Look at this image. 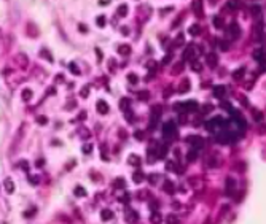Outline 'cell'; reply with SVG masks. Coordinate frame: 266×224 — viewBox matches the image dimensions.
Listing matches in <instances>:
<instances>
[{
    "mask_svg": "<svg viewBox=\"0 0 266 224\" xmlns=\"http://www.w3.org/2000/svg\"><path fill=\"white\" fill-rule=\"evenodd\" d=\"M226 123H225V119H222V118H214V119H210L209 123L206 124V129L209 130V132H212V134H222V132H225L226 130V126H225Z\"/></svg>",
    "mask_w": 266,
    "mask_h": 224,
    "instance_id": "obj_1",
    "label": "cell"
},
{
    "mask_svg": "<svg viewBox=\"0 0 266 224\" xmlns=\"http://www.w3.org/2000/svg\"><path fill=\"white\" fill-rule=\"evenodd\" d=\"M163 135H164V138H167V140H174V137L177 135V127H175V124H174V121H167V123H164Z\"/></svg>",
    "mask_w": 266,
    "mask_h": 224,
    "instance_id": "obj_2",
    "label": "cell"
},
{
    "mask_svg": "<svg viewBox=\"0 0 266 224\" xmlns=\"http://www.w3.org/2000/svg\"><path fill=\"white\" fill-rule=\"evenodd\" d=\"M226 37H228V38H239V37H241V27H239V24H237V22H231L230 26H228L226 27Z\"/></svg>",
    "mask_w": 266,
    "mask_h": 224,
    "instance_id": "obj_3",
    "label": "cell"
},
{
    "mask_svg": "<svg viewBox=\"0 0 266 224\" xmlns=\"http://www.w3.org/2000/svg\"><path fill=\"white\" fill-rule=\"evenodd\" d=\"M187 142L193 146V148H196V149H201V148L204 146V138L199 137V135H190V137H187Z\"/></svg>",
    "mask_w": 266,
    "mask_h": 224,
    "instance_id": "obj_4",
    "label": "cell"
},
{
    "mask_svg": "<svg viewBox=\"0 0 266 224\" xmlns=\"http://www.w3.org/2000/svg\"><path fill=\"white\" fill-rule=\"evenodd\" d=\"M161 111H163L161 105H153L151 107V121H150L151 129H155V123H156V119L161 116Z\"/></svg>",
    "mask_w": 266,
    "mask_h": 224,
    "instance_id": "obj_5",
    "label": "cell"
},
{
    "mask_svg": "<svg viewBox=\"0 0 266 224\" xmlns=\"http://www.w3.org/2000/svg\"><path fill=\"white\" fill-rule=\"evenodd\" d=\"M193 11L198 18L204 16V13H203V0H193Z\"/></svg>",
    "mask_w": 266,
    "mask_h": 224,
    "instance_id": "obj_6",
    "label": "cell"
},
{
    "mask_svg": "<svg viewBox=\"0 0 266 224\" xmlns=\"http://www.w3.org/2000/svg\"><path fill=\"white\" fill-rule=\"evenodd\" d=\"M206 61H207V65L210 69H214V67H217V62H218V56L215 54V53H209L207 56H206Z\"/></svg>",
    "mask_w": 266,
    "mask_h": 224,
    "instance_id": "obj_7",
    "label": "cell"
},
{
    "mask_svg": "<svg viewBox=\"0 0 266 224\" xmlns=\"http://www.w3.org/2000/svg\"><path fill=\"white\" fill-rule=\"evenodd\" d=\"M225 184H226V192L228 194H233L236 191V180L233 178V176H228L226 181H225Z\"/></svg>",
    "mask_w": 266,
    "mask_h": 224,
    "instance_id": "obj_8",
    "label": "cell"
},
{
    "mask_svg": "<svg viewBox=\"0 0 266 224\" xmlns=\"http://www.w3.org/2000/svg\"><path fill=\"white\" fill-rule=\"evenodd\" d=\"M195 46L193 45H190L188 48L183 51V56H182V61H190V59H193V56H195Z\"/></svg>",
    "mask_w": 266,
    "mask_h": 224,
    "instance_id": "obj_9",
    "label": "cell"
},
{
    "mask_svg": "<svg viewBox=\"0 0 266 224\" xmlns=\"http://www.w3.org/2000/svg\"><path fill=\"white\" fill-rule=\"evenodd\" d=\"M96 108H97V113H100V115H107L108 113V105H107L105 100H99L96 104Z\"/></svg>",
    "mask_w": 266,
    "mask_h": 224,
    "instance_id": "obj_10",
    "label": "cell"
},
{
    "mask_svg": "<svg viewBox=\"0 0 266 224\" xmlns=\"http://www.w3.org/2000/svg\"><path fill=\"white\" fill-rule=\"evenodd\" d=\"M163 189H164L166 194H174V191H175V184H174L171 180H166L164 184H163Z\"/></svg>",
    "mask_w": 266,
    "mask_h": 224,
    "instance_id": "obj_11",
    "label": "cell"
},
{
    "mask_svg": "<svg viewBox=\"0 0 266 224\" xmlns=\"http://www.w3.org/2000/svg\"><path fill=\"white\" fill-rule=\"evenodd\" d=\"M183 67H185V62L183 61H180V62H175L171 67V72H172V75H179L180 72H183Z\"/></svg>",
    "mask_w": 266,
    "mask_h": 224,
    "instance_id": "obj_12",
    "label": "cell"
},
{
    "mask_svg": "<svg viewBox=\"0 0 266 224\" xmlns=\"http://www.w3.org/2000/svg\"><path fill=\"white\" fill-rule=\"evenodd\" d=\"M253 59H256L258 62H264V49L263 48H256L253 51Z\"/></svg>",
    "mask_w": 266,
    "mask_h": 224,
    "instance_id": "obj_13",
    "label": "cell"
},
{
    "mask_svg": "<svg viewBox=\"0 0 266 224\" xmlns=\"http://www.w3.org/2000/svg\"><path fill=\"white\" fill-rule=\"evenodd\" d=\"M180 107H183V110H187V111H193L198 108V104L195 100H190V102H185V104H182Z\"/></svg>",
    "mask_w": 266,
    "mask_h": 224,
    "instance_id": "obj_14",
    "label": "cell"
},
{
    "mask_svg": "<svg viewBox=\"0 0 266 224\" xmlns=\"http://www.w3.org/2000/svg\"><path fill=\"white\" fill-rule=\"evenodd\" d=\"M16 61L19 62V67H21V69H26V67H27V56H26V54L19 53V54L16 56Z\"/></svg>",
    "mask_w": 266,
    "mask_h": 224,
    "instance_id": "obj_15",
    "label": "cell"
},
{
    "mask_svg": "<svg viewBox=\"0 0 266 224\" xmlns=\"http://www.w3.org/2000/svg\"><path fill=\"white\" fill-rule=\"evenodd\" d=\"M198 159V149L196 148H191L190 151L187 153V161L188 162H193V161H196Z\"/></svg>",
    "mask_w": 266,
    "mask_h": 224,
    "instance_id": "obj_16",
    "label": "cell"
},
{
    "mask_svg": "<svg viewBox=\"0 0 266 224\" xmlns=\"http://www.w3.org/2000/svg\"><path fill=\"white\" fill-rule=\"evenodd\" d=\"M183 43H185V37H183V33H179L175 37V40L172 41V46H174V48H180Z\"/></svg>",
    "mask_w": 266,
    "mask_h": 224,
    "instance_id": "obj_17",
    "label": "cell"
},
{
    "mask_svg": "<svg viewBox=\"0 0 266 224\" xmlns=\"http://www.w3.org/2000/svg\"><path fill=\"white\" fill-rule=\"evenodd\" d=\"M225 86H214V96L217 97V99H222L223 96H225Z\"/></svg>",
    "mask_w": 266,
    "mask_h": 224,
    "instance_id": "obj_18",
    "label": "cell"
},
{
    "mask_svg": "<svg viewBox=\"0 0 266 224\" xmlns=\"http://www.w3.org/2000/svg\"><path fill=\"white\" fill-rule=\"evenodd\" d=\"M161 221H163V218H161V214L158 211H153L150 214V222L151 224H161Z\"/></svg>",
    "mask_w": 266,
    "mask_h": 224,
    "instance_id": "obj_19",
    "label": "cell"
},
{
    "mask_svg": "<svg viewBox=\"0 0 266 224\" xmlns=\"http://www.w3.org/2000/svg\"><path fill=\"white\" fill-rule=\"evenodd\" d=\"M245 75V69L244 67H241V69H237L236 72H233V80H236V81H239V80H242V77Z\"/></svg>",
    "mask_w": 266,
    "mask_h": 224,
    "instance_id": "obj_20",
    "label": "cell"
},
{
    "mask_svg": "<svg viewBox=\"0 0 266 224\" xmlns=\"http://www.w3.org/2000/svg\"><path fill=\"white\" fill-rule=\"evenodd\" d=\"M188 91H190V80H188V78H185V80H183V81L180 83L179 92H182V94H183V92H188Z\"/></svg>",
    "mask_w": 266,
    "mask_h": 224,
    "instance_id": "obj_21",
    "label": "cell"
},
{
    "mask_svg": "<svg viewBox=\"0 0 266 224\" xmlns=\"http://www.w3.org/2000/svg\"><path fill=\"white\" fill-rule=\"evenodd\" d=\"M118 53H120L121 56H129L131 46H129V45H121V46H118Z\"/></svg>",
    "mask_w": 266,
    "mask_h": 224,
    "instance_id": "obj_22",
    "label": "cell"
},
{
    "mask_svg": "<svg viewBox=\"0 0 266 224\" xmlns=\"http://www.w3.org/2000/svg\"><path fill=\"white\" fill-rule=\"evenodd\" d=\"M126 221L129 222V224L135 222V221H137V213H135V211H132V210H129V211L126 213Z\"/></svg>",
    "mask_w": 266,
    "mask_h": 224,
    "instance_id": "obj_23",
    "label": "cell"
},
{
    "mask_svg": "<svg viewBox=\"0 0 266 224\" xmlns=\"http://www.w3.org/2000/svg\"><path fill=\"white\" fill-rule=\"evenodd\" d=\"M127 162H129L131 165L139 167V165H140V157H139V156H135V154H131V156H129V159H127Z\"/></svg>",
    "mask_w": 266,
    "mask_h": 224,
    "instance_id": "obj_24",
    "label": "cell"
},
{
    "mask_svg": "<svg viewBox=\"0 0 266 224\" xmlns=\"http://www.w3.org/2000/svg\"><path fill=\"white\" fill-rule=\"evenodd\" d=\"M223 18L222 16H215L214 18V27H215V29H223Z\"/></svg>",
    "mask_w": 266,
    "mask_h": 224,
    "instance_id": "obj_25",
    "label": "cell"
},
{
    "mask_svg": "<svg viewBox=\"0 0 266 224\" xmlns=\"http://www.w3.org/2000/svg\"><path fill=\"white\" fill-rule=\"evenodd\" d=\"M230 46H231V43L228 40H220L218 41V48L222 51H230Z\"/></svg>",
    "mask_w": 266,
    "mask_h": 224,
    "instance_id": "obj_26",
    "label": "cell"
},
{
    "mask_svg": "<svg viewBox=\"0 0 266 224\" xmlns=\"http://www.w3.org/2000/svg\"><path fill=\"white\" fill-rule=\"evenodd\" d=\"M129 105H131V100L129 99H121L120 100V108L123 110V111H127V110H129Z\"/></svg>",
    "mask_w": 266,
    "mask_h": 224,
    "instance_id": "obj_27",
    "label": "cell"
},
{
    "mask_svg": "<svg viewBox=\"0 0 266 224\" xmlns=\"http://www.w3.org/2000/svg\"><path fill=\"white\" fill-rule=\"evenodd\" d=\"M218 164H220V159H218L217 156H210L209 159H207V165L209 167H217Z\"/></svg>",
    "mask_w": 266,
    "mask_h": 224,
    "instance_id": "obj_28",
    "label": "cell"
},
{
    "mask_svg": "<svg viewBox=\"0 0 266 224\" xmlns=\"http://www.w3.org/2000/svg\"><path fill=\"white\" fill-rule=\"evenodd\" d=\"M112 216H113V213L110 211V210H102V211H100V218H102V221L112 219Z\"/></svg>",
    "mask_w": 266,
    "mask_h": 224,
    "instance_id": "obj_29",
    "label": "cell"
},
{
    "mask_svg": "<svg viewBox=\"0 0 266 224\" xmlns=\"http://www.w3.org/2000/svg\"><path fill=\"white\" fill-rule=\"evenodd\" d=\"M241 2L239 0H228V8H231V10H237V8H241Z\"/></svg>",
    "mask_w": 266,
    "mask_h": 224,
    "instance_id": "obj_30",
    "label": "cell"
},
{
    "mask_svg": "<svg viewBox=\"0 0 266 224\" xmlns=\"http://www.w3.org/2000/svg\"><path fill=\"white\" fill-rule=\"evenodd\" d=\"M3 186L6 188V192H10V194L14 191V184H13L11 180H5V181H3Z\"/></svg>",
    "mask_w": 266,
    "mask_h": 224,
    "instance_id": "obj_31",
    "label": "cell"
},
{
    "mask_svg": "<svg viewBox=\"0 0 266 224\" xmlns=\"http://www.w3.org/2000/svg\"><path fill=\"white\" fill-rule=\"evenodd\" d=\"M30 97H32V91H30V89H24V91L21 92V99H22V100L27 102V100H30Z\"/></svg>",
    "mask_w": 266,
    "mask_h": 224,
    "instance_id": "obj_32",
    "label": "cell"
},
{
    "mask_svg": "<svg viewBox=\"0 0 266 224\" xmlns=\"http://www.w3.org/2000/svg\"><path fill=\"white\" fill-rule=\"evenodd\" d=\"M132 180H134V183H142L143 181V173L142 172H135L132 175Z\"/></svg>",
    "mask_w": 266,
    "mask_h": 224,
    "instance_id": "obj_33",
    "label": "cell"
},
{
    "mask_svg": "<svg viewBox=\"0 0 266 224\" xmlns=\"http://www.w3.org/2000/svg\"><path fill=\"white\" fill-rule=\"evenodd\" d=\"M252 113H253V119L256 121V123H260V121H263V113L258 110H252Z\"/></svg>",
    "mask_w": 266,
    "mask_h": 224,
    "instance_id": "obj_34",
    "label": "cell"
},
{
    "mask_svg": "<svg viewBox=\"0 0 266 224\" xmlns=\"http://www.w3.org/2000/svg\"><path fill=\"white\" fill-rule=\"evenodd\" d=\"M159 178H161V175H158V173H151V175L148 176V181H150L151 184H156V183L159 181Z\"/></svg>",
    "mask_w": 266,
    "mask_h": 224,
    "instance_id": "obj_35",
    "label": "cell"
},
{
    "mask_svg": "<svg viewBox=\"0 0 266 224\" xmlns=\"http://www.w3.org/2000/svg\"><path fill=\"white\" fill-rule=\"evenodd\" d=\"M188 32H190L191 35H193V37H196V35H198V33L201 32V27H199L198 24H196V26H191V27H190V30H188Z\"/></svg>",
    "mask_w": 266,
    "mask_h": 224,
    "instance_id": "obj_36",
    "label": "cell"
},
{
    "mask_svg": "<svg viewBox=\"0 0 266 224\" xmlns=\"http://www.w3.org/2000/svg\"><path fill=\"white\" fill-rule=\"evenodd\" d=\"M148 97H150V92H148V91H140V92H139V100L145 102Z\"/></svg>",
    "mask_w": 266,
    "mask_h": 224,
    "instance_id": "obj_37",
    "label": "cell"
},
{
    "mask_svg": "<svg viewBox=\"0 0 266 224\" xmlns=\"http://www.w3.org/2000/svg\"><path fill=\"white\" fill-rule=\"evenodd\" d=\"M118 14H120L121 18L127 14V5H121V6H118Z\"/></svg>",
    "mask_w": 266,
    "mask_h": 224,
    "instance_id": "obj_38",
    "label": "cell"
},
{
    "mask_svg": "<svg viewBox=\"0 0 266 224\" xmlns=\"http://www.w3.org/2000/svg\"><path fill=\"white\" fill-rule=\"evenodd\" d=\"M75 195H77V197H85V195H86V191L78 186V188H75Z\"/></svg>",
    "mask_w": 266,
    "mask_h": 224,
    "instance_id": "obj_39",
    "label": "cell"
},
{
    "mask_svg": "<svg viewBox=\"0 0 266 224\" xmlns=\"http://www.w3.org/2000/svg\"><path fill=\"white\" fill-rule=\"evenodd\" d=\"M166 222L167 224H179V219L175 218V214H169L167 219H166Z\"/></svg>",
    "mask_w": 266,
    "mask_h": 224,
    "instance_id": "obj_40",
    "label": "cell"
},
{
    "mask_svg": "<svg viewBox=\"0 0 266 224\" xmlns=\"http://www.w3.org/2000/svg\"><path fill=\"white\" fill-rule=\"evenodd\" d=\"M191 69H193L195 72H201V69H203V67H201V64L198 61H193V64H191Z\"/></svg>",
    "mask_w": 266,
    "mask_h": 224,
    "instance_id": "obj_41",
    "label": "cell"
},
{
    "mask_svg": "<svg viewBox=\"0 0 266 224\" xmlns=\"http://www.w3.org/2000/svg\"><path fill=\"white\" fill-rule=\"evenodd\" d=\"M156 67H158V62H155V61H150L148 64H147V69L151 70V72H153L155 69H156Z\"/></svg>",
    "mask_w": 266,
    "mask_h": 224,
    "instance_id": "obj_42",
    "label": "cell"
},
{
    "mask_svg": "<svg viewBox=\"0 0 266 224\" xmlns=\"http://www.w3.org/2000/svg\"><path fill=\"white\" fill-rule=\"evenodd\" d=\"M37 123H38V124H46L48 118L46 116H37Z\"/></svg>",
    "mask_w": 266,
    "mask_h": 224,
    "instance_id": "obj_43",
    "label": "cell"
},
{
    "mask_svg": "<svg viewBox=\"0 0 266 224\" xmlns=\"http://www.w3.org/2000/svg\"><path fill=\"white\" fill-rule=\"evenodd\" d=\"M258 134H260V135H264V134H266V124H264V123H261V124L258 126Z\"/></svg>",
    "mask_w": 266,
    "mask_h": 224,
    "instance_id": "obj_44",
    "label": "cell"
},
{
    "mask_svg": "<svg viewBox=\"0 0 266 224\" xmlns=\"http://www.w3.org/2000/svg\"><path fill=\"white\" fill-rule=\"evenodd\" d=\"M166 169H167V170H177L179 167L175 165V162H172V161H171V162H167V165H166Z\"/></svg>",
    "mask_w": 266,
    "mask_h": 224,
    "instance_id": "obj_45",
    "label": "cell"
},
{
    "mask_svg": "<svg viewBox=\"0 0 266 224\" xmlns=\"http://www.w3.org/2000/svg\"><path fill=\"white\" fill-rule=\"evenodd\" d=\"M260 11H261V10H260L258 6H253L250 13H252V16H255V18H258V16H260Z\"/></svg>",
    "mask_w": 266,
    "mask_h": 224,
    "instance_id": "obj_46",
    "label": "cell"
},
{
    "mask_svg": "<svg viewBox=\"0 0 266 224\" xmlns=\"http://www.w3.org/2000/svg\"><path fill=\"white\" fill-rule=\"evenodd\" d=\"M97 26H99V27H104V26H105V18H104V16H99V18H97Z\"/></svg>",
    "mask_w": 266,
    "mask_h": 224,
    "instance_id": "obj_47",
    "label": "cell"
},
{
    "mask_svg": "<svg viewBox=\"0 0 266 224\" xmlns=\"http://www.w3.org/2000/svg\"><path fill=\"white\" fill-rule=\"evenodd\" d=\"M127 80H129V83H137V77L134 73H129L127 75Z\"/></svg>",
    "mask_w": 266,
    "mask_h": 224,
    "instance_id": "obj_48",
    "label": "cell"
},
{
    "mask_svg": "<svg viewBox=\"0 0 266 224\" xmlns=\"http://www.w3.org/2000/svg\"><path fill=\"white\" fill-rule=\"evenodd\" d=\"M212 110H214V107H212V105L206 104V105L203 107V113H207V111H212Z\"/></svg>",
    "mask_w": 266,
    "mask_h": 224,
    "instance_id": "obj_49",
    "label": "cell"
},
{
    "mask_svg": "<svg viewBox=\"0 0 266 224\" xmlns=\"http://www.w3.org/2000/svg\"><path fill=\"white\" fill-rule=\"evenodd\" d=\"M69 67H70V70L73 72V73H75V75H78L80 72H78V69H77V65L75 64H69Z\"/></svg>",
    "mask_w": 266,
    "mask_h": 224,
    "instance_id": "obj_50",
    "label": "cell"
},
{
    "mask_svg": "<svg viewBox=\"0 0 266 224\" xmlns=\"http://www.w3.org/2000/svg\"><path fill=\"white\" fill-rule=\"evenodd\" d=\"M134 135L137 137V140H143V132H140V130H137Z\"/></svg>",
    "mask_w": 266,
    "mask_h": 224,
    "instance_id": "obj_51",
    "label": "cell"
},
{
    "mask_svg": "<svg viewBox=\"0 0 266 224\" xmlns=\"http://www.w3.org/2000/svg\"><path fill=\"white\" fill-rule=\"evenodd\" d=\"M91 149H93V146H91V145H85V148H83V151H85L86 154H89V153H91Z\"/></svg>",
    "mask_w": 266,
    "mask_h": 224,
    "instance_id": "obj_52",
    "label": "cell"
},
{
    "mask_svg": "<svg viewBox=\"0 0 266 224\" xmlns=\"http://www.w3.org/2000/svg\"><path fill=\"white\" fill-rule=\"evenodd\" d=\"M171 94H172V89H171V88H167V89H166V92H164V97L167 99V97H169Z\"/></svg>",
    "mask_w": 266,
    "mask_h": 224,
    "instance_id": "obj_53",
    "label": "cell"
},
{
    "mask_svg": "<svg viewBox=\"0 0 266 224\" xmlns=\"http://www.w3.org/2000/svg\"><path fill=\"white\" fill-rule=\"evenodd\" d=\"M182 18H183V16H179V18H177V19H175V21H174V24H172V27H177V26H179V22H180V19H182Z\"/></svg>",
    "mask_w": 266,
    "mask_h": 224,
    "instance_id": "obj_54",
    "label": "cell"
},
{
    "mask_svg": "<svg viewBox=\"0 0 266 224\" xmlns=\"http://www.w3.org/2000/svg\"><path fill=\"white\" fill-rule=\"evenodd\" d=\"M169 59H171V56H166V57L163 59V64H169Z\"/></svg>",
    "mask_w": 266,
    "mask_h": 224,
    "instance_id": "obj_55",
    "label": "cell"
},
{
    "mask_svg": "<svg viewBox=\"0 0 266 224\" xmlns=\"http://www.w3.org/2000/svg\"><path fill=\"white\" fill-rule=\"evenodd\" d=\"M172 207H174V208H180V203H179V200H175V202H174V205H172Z\"/></svg>",
    "mask_w": 266,
    "mask_h": 224,
    "instance_id": "obj_56",
    "label": "cell"
},
{
    "mask_svg": "<svg viewBox=\"0 0 266 224\" xmlns=\"http://www.w3.org/2000/svg\"><path fill=\"white\" fill-rule=\"evenodd\" d=\"M81 96H83V97H86V96H88V88H85V89H83V92H81Z\"/></svg>",
    "mask_w": 266,
    "mask_h": 224,
    "instance_id": "obj_57",
    "label": "cell"
},
{
    "mask_svg": "<svg viewBox=\"0 0 266 224\" xmlns=\"http://www.w3.org/2000/svg\"><path fill=\"white\" fill-rule=\"evenodd\" d=\"M29 180H30V181H32L34 184H37V181H38V180H37V178H35V176H32V178H29Z\"/></svg>",
    "mask_w": 266,
    "mask_h": 224,
    "instance_id": "obj_58",
    "label": "cell"
}]
</instances>
